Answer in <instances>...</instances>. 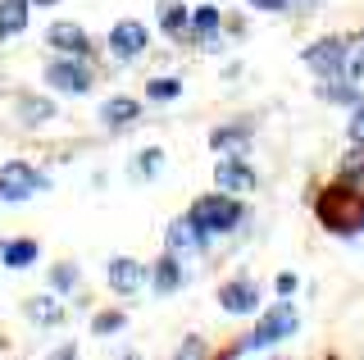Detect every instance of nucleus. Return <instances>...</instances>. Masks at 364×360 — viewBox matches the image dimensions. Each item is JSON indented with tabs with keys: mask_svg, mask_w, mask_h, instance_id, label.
Returning <instances> with one entry per match:
<instances>
[{
	"mask_svg": "<svg viewBox=\"0 0 364 360\" xmlns=\"http://www.w3.org/2000/svg\"><path fill=\"white\" fill-rule=\"evenodd\" d=\"M318 219H323L328 233H341V238H355L364 223V192L350 187L346 178H337L323 196H318Z\"/></svg>",
	"mask_w": 364,
	"mask_h": 360,
	"instance_id": "f257e3e1",
	"label": "nucleus"
},
{
	"mask_svg": "<svg viewBox=\"0 0 364 360\" xmlns=\"http://www.w3.org/2000/svg\"><path fill=\"white\" fill-rule=\"evenodd\" d=\"M242 219V206L232 196H200L191 206V223L200 228V238H214V233H228L232 223Z\"/></svg>",
	"mask_w": 364,
	"mask_h": 360,
	"instance_id": "f03ea898",
	"label": "nucleus"
},
{
	"mask_svg": "<svg viewBox=\"0 0 364 360\" xmlns=\"http://www.w3.org/2000/svg\"><path fill=\"white\" fill-rule=\"evenodd\" d=\"M296 329V310L291 306H273L269 314H264V324H259L250 337H242V342L232 346V356H250V351H264V346H273L278 337H287Z\"/></svg>",
	"mask_w": 364,
	"mask_h": 360,
	"instance_id": "7ed1b4c3",
	"label": "nucleus"
},
{
	"mask_svg": "<svg viewBox=\"0 0 364 360\" xmlns=\"http://www.w3.org/2000/svg\"><path fill=\"white\" fill-rule=\"evenodd\" d=\"M32 192H37V169L32 164L9 160L5 169H0V196L5 201H28Z\"/></svg>",
	"mask_w": 364,
	"mask_h": 360,
	"instance_id": "20e7f679",
	"label": "nucleus"
},
{
	"mask_svg": "<svg viewBox=\"0 0 364 360\" xmlns=\"http://www.w3.org/2000/svg\"><path fill=\"white\" fill-rule=\"evenodd\" d=\"M214 183H219V192L237 196V192H250V187H255V174L246 169L242 155H232V160H219V164H214Z\"/></svg>",
	"mask_w": 364,
	"mask_h": 360,
	"instance_id": "39448f33",
	"label": "nucleus"
},
{
	"mask_svg": "<svg viewBox=\"0 0 364 360\" xmlns=\"http://www.w3.org/2000/svg\"><path fill=\"white\" fill-rule=\"evenodd\" d=\"M146 23H136V18H123L119 28L109 32V51L119 55V60H132V55H141L146 51Z\"/></svg>",
	"mask_w": 364,
	"mask_h": 360,
	"instance_id": "423d86ee",
	"label": "nucleus"
},
{
	"mask_svg": "<svg viewBox=\"0 0 364 360\" xmlns=\"http://www.w3.org/2000/svg\"><path fill=\"white\" fill-rule=\"evenodd\" d=\"M305 60H310V69H318L323 78H337L346 69V46H341L337 37H328V41H318V46L305 51Z\"/></svg>",
	"mask_w": 364,
	"mask_h": 360,
	"instance_id": "0eeeda50",
	"label": "nucleus"
},
{
	"mask_svg": "<svg viewBox=\"0 0 364 360\" xmlns=\"http://www.w3.org/2000/svg\"><path fill=\"white\" fill-rule=\"evenodd\" d=\"M219 306H228L232 314H250L259 306V287L250 283V278H232V283H223V292H219Z\"/></svg>",
	"mask_w": 364,
	"mask_h": 360,
	"instance_id": "6e6552de",
	"label": "nucleus"
},
{
	"mask_svg": "<svg viewBox=\"0 0 364 360\" xmlns=\"http://www.w3.org/2000/svg\"><path fill=\"white\" fill-rule=\"evenodd\" d=\"M46 78H50L60 92H73V96H82L87 87H91V73L82 69V64H50V69H46Z\"/></svg>",
	"mask_w": 364,
	"mask_h": 360,
	"instance_id": "1a4fd4ad",
	"label": "nucleus"
},
{
	"mask_svg": "<svg viewBox=\"0 0 364 360\" xmlns=\"http://www.w3.org/2000/svg\"><path fill=\"white\" fill-rule=\"evenodd\" d=\"M105 278H109V287H114V292H136V287L146 283V269L136 265V260H109Z\"/></svg>",
	"mask_w": 364,
	"mask_h": 360,
	"instance_id": "9d476101",
	"label": "nucleus"
},
{
	"mask_svg": "<svg viewBox=\"0 0 364 360\" xmlns=\"http://www.w3.org/2000/svg\"><path fill=\"white\" fill-rule=\"evenodd\" d=\"M196 246H200V228H196V223H191V219H178L173 223V228H168V251H182V255H187V251H196Z\"/></svg>",
	"mask_w": 364,
	"mask_h": 360,
	"instance_id": "9b49d317",
	"label": "nucleus"
},
{
	"mask_svg": "<svg viewBox=\"0 0 364 360\" xmlns=\"http://www.w3.org/2000/svg\"><path fill=\"white\" fill-rule=\"evenodd\" d=\"M50 41L60 51H68V55H87V37H82V28H73V23H55Z\"/></svg>",
	"mask_w": 364,
	"mask_h": 360,
	"instance_id": "f8f14e48",
	"label": "nucleus"
},
{
	"mask_svg": "<svg viewBox=\"0 0 364 360\" xmlns=\"http://www.w3.org/2000/svg\"><path fill=\"white\" fill-rule=\"evenodd\" d=\"M28 28V0H0V32Z\"/></svg>",
	"mask_w": 364,
	"mask_h": 360,
	"instance_id": "ddd939ff",
	"label": "nucleus"
},
{
	"mask_svg": "<svg viewBox=\"0 0 364 360\" xmlns=\"http://www.w3.org/2000/svg\"><path fill=\"white\" fill-rule=\"evenodd\" d=\"M159 23H164L168 37H182V28H187V9H182V0H159Z\"/></svg>",
	"mask_w": 364,
	"mask_h": 360,
	"instance_id": "4468645a",
	"label": "nucleus"
},
{
	"mask_svg": "<svg viewBox=\"0 0 364 360\" xmlns=\"http://www.w3.org/2000/svg\"><path fill=\"white\" fill-rule=\"evenodd\" d=\"M246 142H250V128H219V132H210L214 151H246Z\"/></svg>",
	"mask_w": 364,
	"mask_h": 360,
	"instance_id": "2eb2a0df",
	"label": "nucleus"
},
{
	"mask_svg": "<svg viewBox=\"0 0 364 360\" xmlns=\"http://www.w3.org/2000/svg\"><path fill=\"white\" fill-rule=\"evenodd\" d=\"M100 119L114 123V128H123V123H132V119H136V100H105Z\"/></svg>",
	"mask_w": 364,
	"mask_h": 360,
	"instance_id": "dca6fc26",
	"label": "nucleus"
},
{
	"mask_svg": "<svg viewBox=\"0 0 364 360\" xmlns=\"http://www.w3.org/2000/svg\"><path fill=\"white\" fill-rule=\"evenodd\" d=\"M37 260V242H9L5 246V265L9 269H23V265H32Z\"/></svg>",
	"mask_w": 364,
	"mask_h": 360,
	"instance_id": "f3484780",
	"label": "nucleus"
},
{
	"mask_svg": "<svg viewBox=\"0 0 364 360\" xmlns=\"http://www.w3.org/2000/svg\"><path fill=\"white\" fill-rule=\"evenodd\" d=\"M341 178L364 192V151H355V155H346V160H341Z\"/></svg>",
	"mask_w": 364,
	"mask_h": 360,
	"instance_id": "a211bd4d",
	"label": "nucleus"
},
{
	"mask_svg": "<svg viewBox=\"0 0 364 360\" xmlns=\"http://www.w3.org/2000/svg\"><path fill=\"white\" fill-rule=\"evenodd\" d=\"M155 287H159V292H173V287H178V260H173V255L155 265Z\"/></svg>",
	"mask_w": 364,
	"mask_h": 360,
	"instance_id": "6ab92c4d",
	"label": "nucleus"
},
{
	"mask_svg": "<svg viewBox=\"0 0 364 360\" xmlns=\"http://www.w3.org/2000/svg\"><path fill=\"white\" fill-rule=\"evenodd\" d=\"M146 96L151 100H173V96H182V83L178 78H155V83L146 87Z\"/></svg>",
	"mask_w": 364,
	"mask_h": 360,
	"instance_id": "aec40b11",
	"label": "nucleus"
},
{
	"mask_svg": "<svg viewBox=\"0 0 364 360\" xmlns=\"http://www.w3.org/2000/svg\"><path fill=\"white\" fill-rule=\"evenodd\" d=\"M28 314L37 324H55V319H60V306H55L50 297H41V301H32V306H28Z\"/></svg>",
	"mask_w": 364,
	"mask_h": 360,
	"instance_id": "412c9836",
	"label": "nucleus"
},
{
	"mask_svg": "<svg viewBox=\"0 0 364 360\" xmlns=\"http://www.w3.org/2000/svg\"><path fill=\"white\" fill-rule=\"evenodd\" d=\"M159 160H164V155H159V151H146V155H136L132 174H136V178H155V169H159Z\"/></svg>",
	"mask_w": 364,
	"mask_h": 360,
	"instance_id": "4be33fe9",
	"label": "nucleus"
},
{
	"mask_svg": "<svg viewBox=\"0 0 364 360\" xmlns=\"http://www.w3.org/2000/svg\"><path fill=\"white\" fill-rule=\"evenodd\" d=\"M196 28H200V37H210V32L219 28V9H214V5H205V9H196Z\"/></svg>",
	"mask_w": 364,
	"mask_h": 360,
	"instance_id": "5701e85b",
	"label": "nucleus"
},
{
	"mask_svg": "<svg viewBox=\"0 0 364 360\" xmlns=\"http://www.w3.org/2000/svg\"><path fill=\"white\" fill-rule=\"evenodd\" d=\"M346 69H350V78H364V37H360V46L346 55Z\"/></svg>",
	"mask_w": 364,
	"mask_h": 360,
	"instance_id": "b1692460",
	"label": "nucleus"
},
{
	"mask_svg": "<svg viewBox=\"0 0 364 360\" xmlns=\"http://www.w3.org/2000/svg\"><path fill=\"white\" fill-rule=\"evenodd\" d=\"M91 329H96V333H114V329H123V314H96Z\"/></svg>",
	"mask_w": 364,
	"mask_h": 360,
	"instance_id": "393cba45",
	"label": "nucleus"
},
{
	"mask_svg": "<svg viewBox=\"0 0 364 360\" xmlns=\"http://www.w3.org/2000/svg\"><path fill=\"white\" fill-rule=\"evenodd\" d=\"M23 119H50V105H46V100H28V105H23Z\"/></svg>",
	"mask_w": 364,
	"mask_h": 360,
	"instance_id": "a878e982",
	"label": "nucleus"
},
{
	"mask_svg": "<svg viewBox=\"0 0 364 360\" xmlns=\"http://www.w3.org/2000/svg\"><path fill=\"white\" fill-rule=\"evenodd\" d=\"M73 283H77V274H73L68 265H60V269H55V287H73Z\"/></svg>",
	"mask_w": 364,
	"mask_h": 360,
	"instance_id": "bb28decb",
	"label": "nucleus"
},
{
	"mask_svg": "<svg viewBox=\"0 0 364 360\" xmlns=\"http://www.w3.org/2000/svg\"><path fill=\"white\" fill-rule=\"evenodd\" d=\"M350 137H355V142H364V105L355 110V119H350Z\"/></svg>",
	"mask_w": 364,
	"mask_h": 360,
	"instance_id": "cd10ccee",
	"label": "nucleus"
},
{
	"mask_svg": "<svg viewBox=\"0 0 364 360\" xmlns=\"http://www.w3.org/2000/svg\"><path fill=\"white\" fill-rule=\"evenodd\" d=\"M278 292H282V297H291V292H296V278L291 274H278Z\"/></svg>",
	"mask_w": 364,
	"mask_h": 360,
	"instance_id": "c85d7f7f",
	"label": "nucleus"
},
{
	"mask_svg": "<svg viewBox=\"0 0 364 360\" xmlns=\"http://www.w3.org/2000/svg\"><path fill=\"white\" fill-rule=\"evenodd\" d=\"M255 5H259V9H282L287 0H255Z\"/></svg>",
	"mask_w": 364,
	"mask_h": 360,
	"instance_id": "c756f323",
	"label": "nucleus"
},
{
	"mask_svg": "<svg viewBox=\"0 0 364 360\" xmlns=\"http://www.w3.org/2000/svg\"><path fill=\"white\" fill-rule=\"evenodd\" d=\"M37 5H55V0H37Z\"/></svg>",
	"mask_w": 364,
	"mask_h": 360,
	"instance_id": "7c9ffc66",
	"label": "nucleus"
},
{
	"mask_svg": "<svg viewBox=\"0 0 364 360\" xmlns=\"http://www.w3.org/2000/svg\"><path fill=\"white\" fill-rule=\"evenodd\" d=\"M355 238H364V223H360V233H355Z\"/></svg>",
	"mask_w": 364,
	"mask_h": 360,
	"instance_id": "2f4dec72",
	"label": "nucleus"
}]
</instances>
